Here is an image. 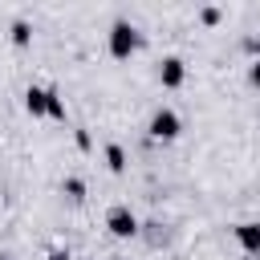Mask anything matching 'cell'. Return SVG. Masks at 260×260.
Masks as SVG:
<instances>
[{"instance_id": "277c9868", "label": "cell", "mask_w": 260, "mask_h": 260, "mask_svg": "<svg viewBox=\"0 0 260 260\" xmlns=\"http://www.w3.org/2000/svg\"><path fill=\"white\" fill-rule=\"evenodd\" d=\"M158 81H162L167 89H179V85L187 81V65H183V57H162V65H158Z\"/></svg>"}, {"instance_id": "9c48e42d", "label": "cell", "mask_w": 260, "mask_h": 260, "mask_svg": "<svg viewBox=\"0 0 260 260\" xmlns=\"http://www.w3.org/2000/svg\"><path fill=\"white\" fill-rule=\"evenodd\" d=\"M61 191H65L73 203H81V199H85V183H81V179H65V183H61Z\"/></svg>"}, {"instance_id": "8fae6325", "label": "cell", "mask_w": 260, "mask_h": 260, "mask_svg": "<svg viewBox=\"0 0 260 260\" xmlns=\"http://www.w3.org/2000/svg\"><path fill=\"white\" fill-rule=\"evenodd\" d=\"M199 16H203V24H215V20H219V8H203Z\"/></svg>"}, {"instance_id": "3957f363", "label": "cell", "mask_w": 260, "mask_h": 260, "mask_svg": "<svg viewBox=\"0 0 260 260\" xmlns=\"http://www.w3.org/2000/svg\"><path fill=\"white\" fill-rule=\"evenodd\" d=\"M106 228H110V236H118V240H130V236H138V215L130 211V207H110L106 211Z\"/></svg>"}, {"instance_id": "30bf717a", "label": "cell", "mask_w": 260, "mask_h": 260, "mask_svg": "<svg viewBox=\"0 0 260 260\" xmlns=\"http://www.w3.org/2000/svg\"><path fill=\"white\" fill-rule=\"evenodd\" d=\"M49 118H57V122H65V102L49 89Z\"/></svg>"}, {"instance_id": "5b68a950", "label": "cell", "mask_w": 260, "mask_h": 260, "mask_svg": "<svg viewBox=\"0 0 260 260\" xmlns=\"http://www.w3.org/2000/svg\"><path fill=\"white\" fill-rule=\"evenodd\" d=\"M236 240L248 256H260V223H236Z\"/></svg>"}, {"instance_id": "4fadbf2b", "label": "cell", "mask_w": 260, "mask_h": 260, "mask_svg": "<svg viewBox=\"0 0 260 260\" xmlns=\"http://www.w3.org/2000/svg\"><path fill=\"white\" fill-rule=\"evenodd\" d=\"M114 260H126V256H114Z\"/></svg>"}, {"instance_id": "6da1fadb", "label": "cell", "mask_w": 260, "mask_h": 260, "mask_svg": "<svg viewBox=\"0 0 260 260\" xmlns=\"http://www.w3.org/2000/svg\"><path fill=\"white\" fill-rule=\"evenodd\" d=\"M134 49H138V28H134L130 20H114V24H110V53H114L118 61H126Z\"/></svg>"}, {"instance_id": "7c38bea8", "label": "cell", "mask_w": 260, "mask_h": 260, "mask_svg": "<svg viewBox=\"0 0 260 260\" xmlns=\"http://www.w3.org/2000/svg\"><path fill=\"white\" fill-rule=\"evenodd\" d=\"M248 77H252V85H256V89H260V57H256V61H252V69H248Z\"/></svg>"}, {"instance_id": "8992f818", "label": "cell", "mask_w": 260, "mask_h": 260, "mask_svg": "<svg viewBox=\"0 0 260 260\" xmlns=\"http://www.w3.org/2000/svg\"><path fill=\"white\" fill-rule=\"evenodd\" d=\"M24 110H28L32 118L49 114V89H41V85H28V89H24Z\"/></svg>"}, {"instance_id": "5bb4252c", "label": "cell", "mask_w": 260, "mask_h": 260, "mask_svg": "<svg viewBox=\"0 0 260 260\" xmlns=\"http://www.w3.org/2000/svg\"><path fill=\"white\" fill-rule=\"evenodd\" d=\"M0 260H4V252H0Z\"/></svg>"}, {"instance_id": "52a82bcc", "label": "cell", "mask_w": 260, "mask_h": 260, "mask_svg": "<svg viewBox=\"0 0 260 260\" xmlns=\"http://www.w3.org/2000/svg\"><path fill=\"white\" fill-rule=\"evenodd\" d=\"M106 167H110L114 175H122V171H126V150H122L118 142H110V146H106Z\"/></svg>"}, {"instance_id": "7a4b0ae2", "label": "cell", "mask_w": 260, "mask_h": 260, "mask_svg": "<svg viewBox=\"0 0 260 260\" xmlns=\"http://www.w3.org/2000/svg\"><path fill=\"white\" fill-rule=\"evenodd\" d=\"M150 138H158V142H171V138H179V130H183V122H179V114L175 110H167V106H158L154 114H150Z\"/></svg>"}, {"instance_id": "ba28073f", "label": "cell", "mask_w": 260, "mask_h": 260, "mask_svg": "<svg viewBox=\"0 0 260 260\" xmlns=\"http://www.w3.org/2000/svg\"><path fill=\"white\" fill-rule=\"evenodd\" d=\"M28 41H32V24H28V20H12V45L24 49Z\"/></svg>"}]
</instances>
